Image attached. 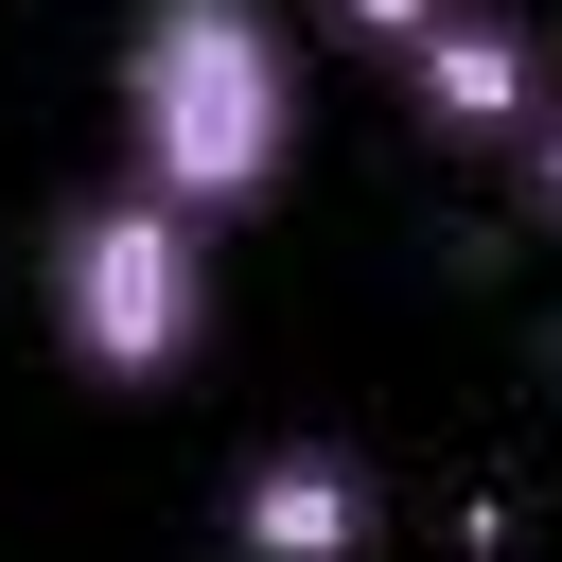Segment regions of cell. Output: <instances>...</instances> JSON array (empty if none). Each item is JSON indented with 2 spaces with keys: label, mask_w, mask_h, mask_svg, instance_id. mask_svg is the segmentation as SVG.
<instances>
[{
  "label": "cell",
  "mask_w": 562,
  "mask_h": 562,
  "mask_svg": "<svg viewBox=\"0 0 562 562\" xmlns=\"http://www.w3.org/2000/svg\"><path fill=\"white\" fill-rule=\"evenodd\" d=\"M527 193H544V228H562V105L527 123Z\"/></svg>",
  "instance_id": "6"
},
{
  "label": "cell",
  "mask_w": 562,
  "mask_h": 562,
  "mask_svg": "<svg viewBox=\"0 0 562 562\" xmlns=\"http://www.w3.org/2000/svg\"><path fill=\"white\" fill-rule=\"evenodd\" d=\"M123 176L193 228L299 176V35L281 0H140L123 18Z\"/></svg>",
  "instance_id": "1"
},
{
  "label": "cell",
  "mask_w": 562,
  "mask_h": 562,
  "mask_svg": "<svg viewBox=\"0 0 562 562\" xmlns=\"http://www.w3.org/2000/svg\"><path fill=\"white\" fill-rule=\"evenodd\" d=\"M369 544H386L369 457L281 439V457H246V474H228V562H369Z\"/></svg>",
  "instance_id": "4"
},
{
  "label": "cell",
  "mask_w": 562,
  "mask_h": 562,
  "mask_svg": "<svg viewBox=\"0 0 562 562\" xmlns=\"http://www.w3.org/2000/svg\"><path fill=\"white\" fill-rule=\"evenodd\" d=\"M386 70H404L422 140H457V158H527V123H544V53H527V18H492V0H439Z\"/></svg>",
  "instance_id": "3"
},
{
  "label": "cell",
  "mask_w": 562,
  "mask_h": 562,
  "mask_svg": "<svg viewBox=\"0 0 562 562\" xmlns=\"http://www.w3.org/2000/svg\"><path fill=\"white\" fill-rule=\"evenodd\" d=\"M35 281H53V351H70V369H105V386L193 369V334H211V228H193V211H158L140 176L70 193Z\"/></svg>",
  "instance_id": "2"
},
{
  "label": "cell",
  "mask_w": 562,
  "mask_h": 562,
  "mask_svg": "<svg viewBox=\"0 0 562 562\" xmlns=\"http://www.w3.org/2000/svg\"><path fill=\"white\" fill-rule=\"evenodd\" d=\"M422 18H439V0H334V35H369V53H404Z\"/></svg>",
  "instance_id": "5"
}]
</instances>
